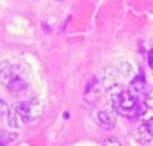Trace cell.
I'll return each mask as SVG.
<instances>
[{
    "label": "cell",
    "mask_w": 153,
    "mask_h": 146,
    "mask_svg": "<svg viewBox=\"0 0 153 146\" xmlns=\"http://www.w3.org/2000/svg\"><path fill=\"white\" fill-rule=\"evenodd\" d=\"M128 91L137 98V96H141V93L144 91V75L141 73V75H137L135 78H132V82H130V86H128Z\"/></svg>",
    "instance_id": "52a82bcc"
},
{
    "label": "cell",
    "mask_w": 153,
    "mask_h": 146,
    "mask_svg": "<svg viewBox=\"0 0 153 146\" xmlns=\"http://www.w3.org/2000/svg\"><path fill=\"white\" fill-rule=\"evenodd\" d=\"M27 87H29V78L23 75V72H22L20 68H14V75H13L9 86H7L9 93H13V95H20V93H23Z\"/></svg>",
    "instance_id": "6da1fadb"
},
{
    "label": "cell",
    "mask_w": 153,
    "mask_h": 146,
    "mask_svg": "<svg viewBox=\"0 0 153 146\" xmlns=\"http://www.w3.org/2000/svg\"><path fill=\"white\" fill-rule=\"evenodd\" d=\"M96 118H98V123L102 125V128H112L114 123H116V112L114 110H111V109L98 110Z\"/></svg>",
    "instance_id": "5b68a950"
},
{
    "label": "cell",
    "mask_w": 153,
    "mask_h": 146,
    "mask_svg": "<svg viewBox=\"0 0 153 146\" xmlns=\"http://www.w3.org/2000/svg\"><path fill=\"white\" fill-rule=\"evenodd\" d=\"M18 136L14 132H7V130H0V146H7L11 145Z\"/></svg>",
    "instance_id": "30bf717a"
},
{
    "label": "cell",
    "mask_w": 153,
    "mask_h": 146,
    "mask_svg": "<svg viewBox=\"0 0 153 146\" xmlns=\"http://www.w3.org/2000/svg\"><path fill=\"white\" fill-rule=\"evenodd\" d=\"M7 123H9V127H11V128H18V127H22V125H23L22 116L18 114V110L14 109V107L7 112Z\"/></svg>",
    "instance_id": "ba28073f"
},
{
    "label": "cell",
    "mask_w": 153,
    "mask_h": 146,
    "mask_svg": "<svg viewBox=\"0 0 153 146\" xmlns=\"http://www.w3.org/2000/svg\"><path fill=\"white\" fill-rule=\"evenodd\" d=\"M137 107V100L135 96L130 93V91H121V96H119V112L125 114V116H134L132 112H135Z\"/></svg>",
    "instance_id": "7a4b0ae2"
},
{
    "label": "cell",
    "mask_w": 153,
    "mask_h": 146,
    "mask_svg": "<svg viewBox=\"0 0 153 146\" xmlns=\"http://www.w3.org/2000/svg\"><path fill=\"white\" fill-rule=\"evenodd\" d=\"M103 86L109 89V87H112L116 86V73L112 70H105L103 72Z\"/></svg>",
    "instance_id": "8fae6325"
},
{
    "label": "cell",
    "mask_w": 153,
    "mask_h": 146,
    "mask_svg": "<svg viewBox=\"0 0 153 146\" xmlns=\"http://www.w3.org/2000/svg\"><path fill=\"white\" fill-rule=\"evenodd\" d=\"M23 107L27 110V118L29 121H34V119H39L45 112V104L39 100V98H32L29 102H23Z\"/></svg>",
    "instance_id": "3957f363"
},
{
    "label": "cell",
    "mask_w": 153,
    "mask_h": 146,
    "mask_svg": "<svg viewBox=\"0 0 153 146\" xmlns=\"http://www.w3.org/2000/svg\"><path fill=\"white\" fill-rule=\"evenodd\" d=\"M137 136H139V139H141L143 143H148V141H152V139H153L152 128H150L148 121H146V123H141V125H139V128H137Z\"/></svg>",
    "instance_id": "9c48e42d"
},
{
    "label": "cell",
    "mask_w": 153,
    "mask_h": 146,
    "mask_svg": "<svg viewBox=\"0 0 153 146\" xmlns=\"http://www.w3.org/2000/svg\"><path fill=\"white\" fill-rule=\"evenodd\" d=\"M13 75H14V66L11 63H7V61H2L0 63V84L7 87Z\"/></svg>",
    "instance_id": "8992f818"
},
{
    "label": "cell",
    "mask_w": 153,
    "mask_h": 146,
    "mask_svg": "<svg viewBox=\"0 0 153 146\" xmlns=\"http://www.w3.org/2000/svg\"><path fill=\"white\" fill-rule=\"evenodd\" d=\"M7 112H9V107H7V104H5L4 100H0V118H2V116H5Z\"/></svg>",
    "instance_id": "5bb4252c"
},
{
    "label": "cell",
    "mask_w": 153,
    "mask_h": 146,
    "mask_svg": "<svg viewBox=\"0 0 153 146\" xmlns=\"http://www.w3.org/2000/svg\"><path fill=\"white\" fill-rule=\"evenodd\" d=\"M103 146H123L116 137H107L105 141H103Z\"/></svg>",
    "instance_id": "4fadbf2b"
},
{
    "label": "cell",
    "mask_w": 153,
    "mask_h": 146,
    "mask_svg": "<svg viewBox=\"0 0 153 146\" xmlns=\"http://www.w3.org/2000/svg\"><path fill=\"white\" fill-rule=\"evenodd\" d=\"M143 104H144L150 110H153V89L146 93V96H144V102H143Z\"/></svg>",
    "instance_id": "7c38bea8"
},
{
    "label": "cell",
    "mask_w": 153,
    "mask_h": 146,
    "mask_svg": "<svg viewBox=\"0 0 153 146\" xmlns=\"http://www.w3.org/2000/svg\"><path fill=\"white\" fill-rule=\"evenodd\" d=\"M148 64H150V68L153 70V50L148 52Z\"/></svg>",
    "instance_id": "9a60e30c"
},
{
    "label": "cell",
    "mask_w": 153,
    "mask_h": 146,
    "mask_svg": "<svg viewBox=\"0 0 153 146\" xmlns=\"http://www.w3.org/2000/svg\"><path fill=\"white\" fill-rule=\"evenodd\" d=\"M84 100H85L87 105H94L100 100V82H98V78L89 80V84L85 86V91H84Z\"/></svg>",
    "instance_id": "277c9868"
},
{
    "label": "cell",
    "mask_w": 153,
    "mask_h": 146,
    "mask_svg": "<svg viewBox=\"0 0 153 146\" xmlns=\"http://www.w3.org/2000/svg\"><path fill=\"white\" fill-rule=\"evenodd\" d=\"M148 125H150V128H152V134H153V118L148 121Z\"/></svg>",
    "instance_id": "2e32d148"
}]
</instances>
